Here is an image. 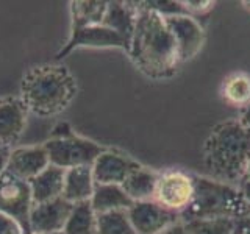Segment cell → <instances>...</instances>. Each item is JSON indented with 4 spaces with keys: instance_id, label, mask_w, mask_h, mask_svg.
I'll use <instances>...</instances> for the list:
<instances>
[{
    "instance_id": "6da1fadb",
    "label": "cell",
    "mask_w": 250,
    "mask_h": 234,
    "mask_svg": "<svg viewBox=\"0 0 250 234\" xmlns=\"http://www.w3.org/2000/svg\"><path fill=\"white\" fill-rule=\"evenodd\" d=\"M138 5V16L128 53L135 66L155 80L169 78L180 64L178 49L164 16L148 8L144 2Z\"/></svg>"
},
{
    "instance_id": "7a4b0ae2",
    "label": "cell",
    "mask_w": 250,
    "mask_h": 234,
    "mask_svg": "<svg viewBox=\"0 0 250 234\" xmlns=\"http://www.w3.org/2000/svg\"><path fill=\"white\" fill-rule=\"evenodd\" d=\"M250 162V130L239 119L217 123L203 145V164L209 178L242 183Z\"/></svg>"
},
{
    "instance_id": "3957f363",
    "label": "cell",
    "mask_w": 250,
    "mask_h": 234,
    "mask_svg": "<svg viewBox=\"0 0 250 234\" xmlns=\"http://www.w3.org/2000/svg\"><path fill=\"white\" fill-rule=\"evenodd\" d=\"M77 91V81L70 70L57 62L31 67L21 80L22 103L30 113L42 117L66 111Z\"/></svg>"
},
{
    "instance_id": "277c9868",
    "label": "cell",
    "mask_w": 250,
    "mask_h": 234,
    "mask_svg": "<svg viewBox=\"0 0 250 234\" xmlns=\"http://www.w3.org/2000/svg\"><path fill=\"white\" fill-rule=\"evenodd\" d=\"M194 198L182 214L180 220H211V218H230L238 220L250 214V205L241 189L233 184L216 181L209 176L192 175Z\"/></svg>"
},
{
    "instance_id": "5b68a950",
    "label": "cell",
    "mask_w": 250,
    "mask_h": 234,
    "mask_svg": "<svg viewBox=\"0 0 250 234\" xmlns=\"http://www.w3.org/2000/svg\"><path fill=\"white\" fill-rule=\"evenodd\" d=\"M52 166L60 169H74L80 166H92L106 148L99 145L91 139L77 136L75 133H67L64 136L49 137L42 144Z\"/></svg>"
},
{
    "instance_id": "8992f818",
    "label": "cell",
    "mask_w": 250,
    "mask_h": 234,
    "mask_svg": "<svg viewBox=\"0 0 250 234\" xmlns=\"http://www.w3.org/2000/svg\"><path fill=\"white\" fill-rule=\"evenodd\" d=\"M194 198L192 175L182 170H167L160 174L153 200L174 214H182Z\"/></svg>"
},
{
    "instance_id": "52a82bcc",
    "label": "cell",
    "mask_w": 250,
    "mask_h": 234,
    "mask_svg": "<svg viewBox=\"0 0 250 234\" xmlns=\"http://www.w3.org/2000/svg\"><path fill=\"white\" fill-rule=\"evenodd\" d=\"M33 197L28 181L14 175L5 174L0 178V213L18 220L27 234L30 233V213L33 208Z\"/></svg>"
},
{
    "instance_id": "ba28073f",
    "label": "cell",
    "mask_w": 250,
    "mask_h": 234,
    "mask_svg": "<svg viewBox=\"0 0 250 234\" xmlns=\"http://www.w3.org/2000/svg\"><path fill=\"white\" fill-rule=\"evenodd\" d=\"M136 234H160L170 225L180 222V215L160 206L155 200L136 201L127 211Z\"/></svg>"
},
{
    "instance_id": "9c48e42d",
    "label": "cell",
    "mask_w": 250,
    "mask_h": 234,
    "mask_svg": "<svg viewBox=\"0 0 250 234\" xmlns=\"http://www.w3.org/2000/svg\"><path fill=\"white\" fill-rule=\"evenodd\" d=\"M164 19L177 42L180 62L192 59L200 52L205 41V33L200 23L188 14L164 16Z\"/></svg>"
},
{
    "instance_id": "30bf717a",
    "label": "cell",
    "mask_w": 250,
    "mask_h": 234,
    "mask_svg": "<svg viewBox=\"0 0 250 234\" xmlns=\"http://www.w3.org/2000/svg\"><path fill=\"white\" fill-rule=\"evenodd\" d=\"M88 47V49H108V47H119V49H130V44L117 35L114 30L105 25H89L77 31H70L67 44L58 52L57 58H64L72 50Z\"/></svg>"
},
{
    "instance_id": "8fae6325",
    "label": "cell",
    "mask_w": 250,
    "mask_h": 234,
    "mask_svg": "<svg viewBox=\"0 0 250 234\" xmlns=\"http://www.w3.org/2000/svg\"><path fill=\"white\" fill-rule=\"evenodd\" d=\"M72 203L64 198H57L45 203H35L30 213L31 234H53L62 233L67 217L72 211Z\"/></svg>"
},
{
    "instance_id": "7c38bea8",
    "label": "cell",
    "mask_w": 250,
    "mask_h": 234,
    "mask_svg": "<svg viewBox=\"0 0 250 234\" xmlns=\"http://www.w3.org/2000/svg\"><path fill=\"white\" fill-rule=\"evenodd\" d=\"M141 167V164L130 156L116 150H106L97 156V159L92 164V175L96 184H117L127 179V176Z\"/></svg>"
},
{
    "instance_id": "4fadbf2b",
    "label": "cell",
    "mask_w": 250,
    "mask_h": 234,
    "mask_svg": "<svg viewBox=\"0 0 250 234\" xmlns=\"http://www.w3.org/2000/svg\"><path fill=\"white\" fill-rule=\"evenodd\" d=\"M49 166V155L44 145L18 147L11 148L6 162V172L23 181H31Z\"/></svg>"
},
{
    "instance_id": "5bb4252c",
    "label": "cell",
    "mask_w": 250,
    "mask_h": 234,
    "mask_svg": "<svg viewBox=\"0 0 250 234\" xmlns=\"http://www.w3.org/2000/svg\"><path fill=\"white\" fill-rule=\"evenodd\" d=\"M28 109L21 98L0 100V142L11 147L18 142L27 125Z\"/></svg>"
},
{
    "instance_id": "9a60e30c",
    "label": "cell",
    "mask_w": 250,
    "mask_h": 234,
    "mask_svg": "<svg viewBox=\"0 0 250 234\" xmlns=\"http://www.w3.org/2000/svg\"><path fill=\"white\" fill-rule=\"evenodd\" d=\"M94 189H96V181L92 175V166H80L66 170L64 189H62V198L66 201L72 205L89 201Z\"/></svg>"
},
{
    "instance_id": "2e32d148",
    "label": "cell",
    "mask_w": 250,
    "mask_h": 234,
    "mask_svg": "<svg viewBox=\"0 0 250 234\" xmlns=\"http://www.w3.org/2000/svg\"><path fill=\"white\" fill-rule=\"evenodd\" d=\"M64 169H60L50 164L38 176L28 181L33 203H45L61 198L62 189H64Z\"/></svg>"
},
{
    "instance_id": "e0dca14e",
    "label": "cell",
    "mask_w": 250,
    "mask_h": 234,
    "mask_svg": "<svg viewBox=\"0 0 250 234\" xmlns=\"http://www.w3.org/2000/svg\"><path fill=\"white\" fill-rule=\"evenodd\" d=\"M138 16V5L130 2H108L102 25L114 30L130 44Z\"/></svg>"
},
{
    "instance_id": "ac0fdd59",
    "label": "cell",
    "mask_w": 250,
    "mask_h": 234,
    "mask_svg": "<svg viewBox=\"0 0 250 234\" xmlns=\"http://www.w3.org/2000/svg\"><path fill=\"white\" fill-rule=\"evenodd\" d=\"M91 206L96 214L113 213V211H128L133 201L122 186L117 184H96V189L91 197Z\"/></svg>"
},
{
    "instance_id": "d6986e66",
    "label": "cell",
    "mask_w": 250,
    "mask_h": 234,
    "mask_svg": "<svg viewBox=\"0 0 250 234\" xmlns=\"http://www.w3.org/2000/svg\"><path fill=\"white\" fill-rule=\"evenodd\" d=\"M158 178L160 174L141 166L127 176V179L122 183V189L135 203L153 200Z\"/></svg>"
},
{
    "instance_id": "ffe728a7",
    "label": "cell",
    "mask_w": 250,
    "mask_h": 234,
    "mask_svg": "<svg viewBox=\"0 0 250 234\" xmlns=\"http://www.w3.org/2000/svg\"><path fill=\"white\" fill-rule=\"evenodd\" d=\"M108 2H94V0H82L70 2V19L72 30L77 31L89 25H100L104 22Z\"/></svg>"
},
{
    "instance_id": "44dd1931",
    "label": "cell",
    "mask_w": 250,
    "mask_h": 234,
    "mask_svg": "<svg viewBox=\"0 0 250 234\" xmlns=\"http://www.w3.org/2000/svg\"><path fill=\"white\" fill-rule=\"evenodd\" d=\"M62 234H97V214L94 213L91 201L72 206Z\"/></svg>"
},
{
    "instance_id": "7402d4cb",
    "label": "cell",
    "mask_w": 250,
    "mask_h": 234,
    "mask_svg": "<svg viewBox=\"0 0 250 234\" xmlns=\"http://www.w3.org/2000/svg\"><path fill=\"white\" fill-rule=\"evenodd\" d=\"M222 98L234 108H247L250 105V75L231 74L222 83Z\"/></svg>"
},
{
    "instance_id": "603a6c76",
    "label": "cell",
    "mask_w": 250,
    "mask_h": 234,
    "mask_svg": "<svg viewBox=\"0 0 250 234\" xmlns=\"http://www.w3.org/2000/svg\"><path fill=\"white\" fill-rule=\"evenodd\" d=\"M97 234H136L127 211L97 214Z\"/></svg>"
},
{
    "instance_id": "cb8c5ba5",
    "label": "cell",
    "mask_w": 250,
    "mask_h": 234,
    "mask_svg": "<svg viewBox=\"0 0 250 234\" xmlns=\"http://www.w3.org/2000/svg\"><path fill=\"white\" fill-rule=\"evenodd\" d=\"M188 234H233L234 220L230 218H211V220L183 222Z\"/></svg>"
},
{
    "instance_id": "d4e9b609",
    "label": "cell",
    "mask_w": 250,
    "mask_h": 234,
    "mask_svg": "<svg viewBox=\"0 0 250 234\" xmlns=\"http://www.w3.org/2000/svg\"><path fill=\"white\" fill-rule=\"evenodd\" d=\"M183 6L185 13H192V14H205L214 8V2L211 0H186V2H180Z\"/></svg>"
},
{
    "instance_id": "484cf974",
    "label": "cell",
    "mask_w": 250,
    "mask_h": 234,
    "mask_svg": "<svg viewBox=\"0 0 250 234\" xmlns=\"http://www.w3.org/2000/svg\"><path fill=\"white\" fill-rule=\"evenodd\" d=\"M0 234H27V233L18 220L0 213Z\"/></svg>"
},
{
    "instance_id": "4316f807",
    "label": "cell",
    "mask_w": 250,
    "mask_h": 234,
    "mask_svg": "<svg viewBox=\"0 0 250 234\" xmlns=\"http://www.w3.org/2000/svg\"><path fill=\"white\" fill-rule=\"evenodd\" d=\"M233 234H250V214L234 220Z\"/></svg>"
},
{
    "instance_id": "83f0119b",
    "label": "cell",
    "mask_w": 250,
    "mask_h": 234,
    "mask_svg": "<svg viewBox=\"0 0 250 234\" xmlns=\"http://www.w3.org/2000/svg\"><path fill=\"white\" fill-rule=\"evenodd\" d=\"M160 234H188L186 228H185V223L180 220L174 225H170L169 228H166L164 231H161Z\"/></svg>"
},
{
    "instance_id": "f1b7e54d",
    "label": "cell",
    "mask_w": 250,
    "mask_h": 234,
    "mask_svg": "<svg viewBox=\"0 0 250 234\" xmlns=\"http://www.w3.org/2000/svg\"><path fill=\"white\" fill-rule=\"evenodd\" d=\"M10 152H11V148H8V150L0 153V178H2V175L5 174V170H6V162H8V156H10Z\"/></svg>"
},
{
    "instance_id": "f546056e",
    "label": "cell",
    "mask_w": 250,
    "mask_h": 234,
    "mask_svg": "<svg viewBox=\"0 0 250 234\" xmlns=\"http://www.w3.org/2000/svg\"><path fill=\"white\" fill-rule=\"evenodd\" d=\"M239 189H241L242 195H244V198L247 200V203L250 205V181H242Z\"/></svg>"
},
{
    "instance_id": "4dcf8cb0",
    "label": "cell",
    "mask_w": 250,
    "mask_h": 234,
    "mask_svg": "<svg viewBox=\"0 0 250 234\" xmlns=\"http://www.w3.org/2000/svg\"><path fill=\"white\" fill-rule=\"evenodd\" d=\"M242 123L246 125V127L250 130V105L247 106V108H244V111H242V114H241V119H239Z\"/></svg>"
},
{
    "instance_id": "1f68e13d",
    "label": "cell",
    "mask_w": 250,
    "mask_h": 234,
    "mask_svg": "<svg viewBox=\"0 0 250 234\" xmlns=\"http://www.w3.org/2000/svg\"><path fill=\"white\" fill-rule=\"evenodd\" d=\"M242 181H250V162H249V166L246 169V175H244V179Z\"/></svg>"
},
{
    "instance_id": "d6a6232c",
    "label": "cell",
    "mask_w": 250,
    "mask_h": 234,
    "mask_svg": "<svg viewBox=\"0 0 250 234\" xmlns=\"http://www.w3.org/2000/svg\"><path fill=\"white\" fill-rule=\"evenodd\" d=\"M8 148H11V147H8V145H5V144H2V142H0V153H2V152H5V150H8Z\"/></svg>"
},
{
    "instance_id": "836d02e7",
    "label": "cell",
    "mask_w": 250,
    "mask_h": 234,
    "mask_svg": "<svg viewBox=\"0 0 250 234\" xmlns=\"http://www.w3.org/2000/svg\"><path fill=\"white\" fill-rule=\"evenodd\" d=\"M244 5H247V8L250 10V2H244Z\"/></svg>"
},
{
    "instance_id": "e575fe53",
    "label": "cell",
    "mask_w": 250,
    "mask_h": 234,
    "mask_svg": "<svg viewBox=\"0 0 250 234\" xmlns=\"http://www.w3.org/2000/svg\"><path fill=\"white\" fill-rule=\"evenodd\" d=\"M53 234H62V233H53Z\"/></svg>"
}]
</instances>
